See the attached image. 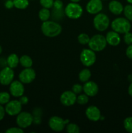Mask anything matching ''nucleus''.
I'll return each instance as SVG.
<instances>
[{"instance_id": "17", "label": "nucleus", "mask_w": 132, "mask_h": 133, "mask_svg": "<svg viewBox=\"0 0 132 133\" xmlns=\"http://www.w3.org/2000/svg\"><path fill=\"white\" fill-rule=\"evenodd\" d=\"M107 43L111 46H116L120 42V36L115 31H109L106 36Z\"/></svg>"}, {"instance_id": "6", "label": "nucleus", "mask_w": 132, "mask_h": 133, "mask_svg": "<svg viewBox=\"0 0 132 133\" xmlns=\"http://www.w3.org/2000/svg\"><path fill=\"white\" fill-rule=\"evenodd\" d=\"M80 59L84 66L89 67L94 64L97 57L94 51L91 49H84L80 53Z\"/></svg>"}, {"instance_id": "37", "label": "nucleus", "mask_w": 132, "mask_h": 133, "mask_svg": "<svg viewBox=\"0 0 132 133\" xmlns=\"http://www.w3.org/2000/svg\"><path fill=\"white\" fill-rule=\"evenodd\" d=\"M19 102L21 103L22 105H27L28 102V99L27 96H24L23 95L22 96H21L20 98H19Z\"/></svg>"}, {"instance_id": "14", "label": "nucleus", "mask_w": 132, "mask_h": 133, "mask_svg": "<svg viewBox=\"0 0 132 133\" xmlns=\"http://www.w3.org/2000/svg\"><path fill=\"white\" fill-rule=\"evenodd\" d=\"M103 8L102 0H90L87 3L86 10L91 14H97L99 13Z\"/></svg>"}, {"instance_id": "15", "label": "nucleus", "mask_w": 132, "mask_h": 133, "mask_svg": "<svg viewBox=\"0 0 132 133\" xmlns=\"http://www.w3.org/2000/svg\"><path fill=\"white\" fill-rule=\"evenodd\" d=\"M83 91L89 97L95 96L98 92V87L94 81H87L83 86Z\"/></svg>"}, {"instance_id": "18", "label": "nucleus", "mask_w": 132, "mask_h": 133, "mask_svg": "<svg viewBox=\"0 0 132 133\" xmlns=\"http://www.w3.org/2000/svg\"><path fill=\"white\" fill-rule=\"evenodd\" d=\"M109 10L111 13L115 15H119L124 10V7L122 3L116 0H113L109 3Z\"/></svg>"}, {"instance_id": "5", "label": "nucleus", "mask_w": 132, "mask_h": 133, "mask_svg": "<svg viewBox=\"0 0 132 133\" xmlns=\"http://www.w3.org/2000/svg\"><path fill=\"white\" fill-rule=\"evenodd\" d=\"M93 25L97 31H104L109 25V19L108 16L103 13H98L93 19Z\"/></svg>"}, {"instance_id": "23", "label": "nucleus", "mask_w": 132, "mask_h": 133, "mask_svg": "<svg viewBox=\"0 0 132 133\" xmlns=\"http://www.w3.org/2000/svg\"><path fill=\"white\" fill-rule=\"evenodd\" d=\"M28 1L29 0H13L14 6L16 9H21V10L27 9L29 5Z\"/></svg>"}, {"instance_id": "32", "label": "nucleus", "mask_w": 132, "mask_h": 133, "mask_svg": "<svg viewBox=\"0 0 132 133\" xmlns=\"http://www.w3.org/2000/svg\"><path fill=\"white\" fill-rule=\"evenodd\" d=\"M124 40L127 45L132 44V33L129 32V31L125 33L124 36Z\"/></svg>"}, {"instance_id": "35", "label": "nucleus", "mask_w": 132, "mask_h": 133, "mask_svg": "<svg viewBox=\"0 0 132 133\" xmlns=\"http://www.w3.org/2000/svg\"><path fill=\"white\" fill-rule=\"evenodd\" d=\"M126 54L128 58L132 59V44L129 45V46L127 48L126 51Z\"/></svg>"}, {"instance_id": "41", "label": "nucleus", "mask_w": 132, "mask_h": 133, "mask_svg": "<svg viewBox=\"0 0 132 133\" xmlns=\"http://www.w3.org/2000/svg\"><path fill=\"white\" fill-rule=\"evenodd\" d=\"M2 51H3L2 48H1V45H0V55H1V53H2Z\"/></svg>"}, {"instance_id": "10", "label": "nucleus", "mask_w": 132, "mask_h": 133, "mask_svg": "<svg viewBox=\"0 0 132 133\" xmlns=\"http://www.w3.org/2000/svg\"><path fill=\"white\" fill-rule=\"evenodd\" d=\"M5 109L6 114L11 116H14L21 112L22 105L18 100H12L6 104Z\"/></svg>"}, {"instance_id": "34", "label": "nucleus", "mask_w": 132, "mask_h": 133, "mask_svg": "<svg viewBox=\"0 0 132 133\" xmlns=\"http://www.w3.org/2000/svg\"><path fill=\"white\" fill-rule=\"evenodd\" d=\"M23 129L20 128V127H10V128L8 129L5 132L6 133H23Z\"/></svg>"}, {"instance_id": "1", "label": "nucleus", "mask_w": 132, "mask_h": 133, "mask_svg": "<svg viewBox=\"0 0 132 133\" xmlns=\"http://www.w3.org/2000/svg\"><path fill=\"white\" fill-rule=\"evenodd\" d=\"M41 29L45 36L53 38L58 36L62 32V27L57 22L47 20L43 22Z\"/></svg>"}, {"instance_id": "29", "label": "nucleus", "mask_w": 132, "mask_h": 133, "mask_svg": "<svg viewBox=\"0 0 132 133\" xmlns=\"http://www.w3.org/2000/svg\"><path fill=\"white\" fill-rule=\"evenodd\" d=\"M88 101H89V96H87L85 94H80L76 98V102L82 105H85V104L87 103Z\"/></svg>"}, {"instance_id": "25", "label": "nucleus", "mask_w": 132, "mask_h": 133, "mask_svg": "<svg viewBox=\"0 0 132 133\" xmlns=\"http://www.w3.org/2000/svg\"><path fill=\"white\" fill-rule=\"evenodd\" d=\"M10 96L8 92H0V104L5 105L10 101Z\"/></svg>"}, {"instance_id": "28", "label": "nucleus", "mask_w": 132, "mask_h": 133, "mask_svg": "<svg viewBox=\"0 0 132 133\" xmlns=\"http://www.w3.org/2000/svg\"><path fill=\"white\" fill-rule=\"evenodd\" d=\"M124 13L126 18L129 21H132V5H127L124 7Z\"/></svg>"}, {"instance_id": "20", "label": "nucleus", "mask_w": 132, "mask_h": 133, "mask_svg": "<svg viewBox=\"0 0 132 133\" xmlns=\"http://www.w3.org/2000/svg\"><path fill=\"white\" fill-rule=\"evenodd\" d=\"M19 63L23 67L26 68H31L33 62H32V58L29 56L24 55H22L19 58Z\"/></svg>"}, {"instance_id": "31", "label": "nucleus", "mask_w": 132, "mask_h": 133, "mask_svg": "<svg viewBox=\"0 0 132 133\" xmlns=\"http://www.w3.org/2000/svg\"><path fill=\"white\" fill-rule=\"evenodd\" d=\"M63 3L61 0H55V1H54L53 7H54V9L57 11L62 10L63 9Z\"/></svg>"}, {"instance_id": "42", "label": "nucleus", "mask_w": 132, "mask_h": 133, "mask_svg": "<svg viewBox=\"0 0 132 133\" xmlns=\"http://www.w3.org/2000/svg\"><path fill=\"white\" fill-rule=\"evenodd\" d=\"M126 1H128V2L129 3H131V4L132 3V0H126Z\"/></svg>"}, {"instance_id": "40", "label": "nucleus", "mask_w": 132, "mask_h": 133, "mask_svg": "<svg viewBox=\"0 0 132 133\" xmlns=\"http://www.w3.org/2000/svg\"><path fill=\"white\" fill-rule=\"evenodd\" d=\"M71 2H74V3H78L80 0H70Z\"/></svg>"}, {"instance_id": "26", "label": "nucleus", "mask_w": 132, "mask_h": 133, "mask_svg": "<svg viewBox=\"0 0 132 133\" xmlns=\"http://www.w3.org/2000/svg\"><path fill=\"white\" fill-rule=\"evenodd\" d=\"M90 38L87 34L85 33H81L78 36V41L82 45H85L89 43Z\"/></svg>"}, {"instance_id": "16", "label": "nucleus", "mask_w": 132, "mask_h": 133, "mask_svg": "<svg viewBox=\"0 0 132 133\" xmlns=\"http://www.w3.org/2000/svg\"><path fill=\"white\" fill-rule=\"evenodd\" d=\"M85 115L89 120L93 122H97L101 118V114L99 109L94 105L87 107L85 110Z\"/></svg>"}, {"instance_id": "7", "label": "nucleus", "mask_w": 132, "mask_h": 133, "mask_svg": "<svg viewBox=\"0 0 132 133\" xmlns=\"http://www.w3.org/2000/svg\"><path fill=\"white\" fill-rule=\"evenodd\" d=\"M33 121V116L28 112H21L16 118L17 125L21 129H25L31 126Z\"/></svg>"}, {"instance_id": "19", "label": "nucleus", "mask_w": 132, "mask_h": 133, "mask_svg": "<svg viewBox=\"0 0 132 133\" xmlns=\"http://www.w3.org/2000/svg\"><path fill=\"white\" fill-rule=\"evenodd\" d=\"M19 63V58L18 56L15 53L10 54L6 59V64L8 66L11 68H15L18 66Z\"/></svg>"}, {"instance_id": "9", "label": "nucleus", "mask_w": 132, "mask_h": 133, "mask_svg": "<svg viewBox=\"0 0 132 133\" xmlns=\"http://www.w3.org/2000/svg\"><path fill=\"white\" fill-rule=\"evenodd\" d=\"M14 72L12 68L9 67H5L0 71V83L2 85H9L14 80Z\"/></svg>"}, {"instance_id": "30", "label": "nucleus", "mask_w": 132, "mask_h": 133, "mask_svg": "<svg viewBox=\"0 0 132 133\" xmlns=\"http://www.w3.org/2000/svg\"><path fill=\"white\" fill-rule=\"evenodd\" d=\"M40 3L43 8L50 9L53 6L54 0H40Z\"/></svg>"}, {"instance_id": "13", "label": "nucleus", "mask_w": 132, "mask_h": 133, "mask_svg": "<svg viewBox=\"0 0 132 133\" xmlns=\"http://www.w3.org/2000/svg\"><path fill=\"white\" fill-rule=\"evenodd\" d=\"M10 94L15 97H20L24 94L25 88L20 81H13L9 87Z\"/></svg>"}, {"instance_id": "24", "label": "nucleus", "mask_w": 132, "mask_h": 133, "mask_svg": "<svg viewBox=\"0 0 132 133\" xmlns=\"http://www.w3.org/2000/svg\"><path fill=\"white\" fill-rule=\"evenodd\" d=\"M66 131L69 133H79L80 132V128L75 123H67L66 127Z\"/></svg>"}, {"instance_id": "38", "label": "nucleus", "mask_w": 132, "mask_h": 133, "mask_svg": "<svg viewBox=\"0 0 132 133\" xmlns=\"http://www.w3.org/2000/svg\"><path fill=\"white\" fill-rule=\"evenodd\" d=\"M5 113H6V112H5V108L2 106V105L0 104V121L3 119L4 117H5Z\"/></svg>"}, {"instance_id": "2", "label": "nucleus", "mask_w": 132, "mask_h": 133, "mask_svg": "<svg viewBox=\"0 0 132 133\" xmlns=\"http://www.w3.org/2000/svg\"><path fill=\"white\" fill-rule=\"evenodd\" d=\"M111 28L114 31L120 34H125L131 29V23L127 18H118L111 22Z\"/></svg>"}, {"instance_id": "43", "label": "nucleus", "mask_w": 132, "mask_h": 133, "mask_svg": "<svg viewBox=\"0 0 132 133\" xmlns=\"http://www.w3.org/2000/svg\"><path fill=\"white\" fill-rule=\"evenodd\" d=\"M104 1H106V0H104Z\"/></svg>"}, {"instance_id": "36", "label": "nucleus", "mask_w": 132, "mask_h": 133, "mask_svg": "<svg viewBox=\"0 0 132 133\" xmlns=\"http://www.w3.org/2000/svg\"><path fill=\"white\" fill-rule=\"evenodd\" d=\"M5 7L8 9H12V8L14 6V1H13V0H7V1L5 2Z\"/></svg>"}, {"instance_id": "22", "label": "nucleus", "mask_w": 132, "mask_h": 133, "mask_svg": "<svg viewBox=\"0 0 132 133\" xmlns=\"http://www.w3.org/2000/svg\"><path fill=\"white\" fill-rule=\"evenodd\" d=\"M38 16L40 20L42 22H45V21L49 20L50 16V12L49 9H46V8H43L41 10L39 11L38 12Z\"/></svg>"}, {"instance_id": "11", "label": "nucleus", "mask_w": 132, "mask_h": 133, "mask_svg": "<svg viewBox=\"0 0 132 133\" xmlns=\"http://www.w3.org/2000/svg\"><path fill=\"white\" fill-rule=\"evenodd\" d=\"M36 75V72L33 69L31 68H26L19 74V79L22 83L29 84L34 81Z\"/></svg>"}, {"instance_id": "4", "label": "nucleus", "mask_w": 132, "mask_h": 133, "mask_svg": "<svg viewBox=\"0 0 132 133\" xmlns=\"http://www.w3.org/2000/svg\"><path fill=\"white\" fill-rule=\"evenodd\" d=\"M82 7L78 3H70L65 9V14L70 19H78L82 15Z\"/></svg>"}, {"instance_id": "21", "label": "nucleus", "mask_w": 132, "mask_h": 133, "mask_svg": "<svg viewBox=\"0 0 132 133\" xmlns=\"http://www.w3.org/2000/svg\"><path fill=\"white\" fill-rule=\"evenodd\" d=\"M91 76V73L90 70L87 68L84 69L79 73V80L82 83H85L89 80Z\"/></svg>"}, {"instance_id": "33", "label": "nucleus", "mask_w": 132, "mask_h": 133, "mask_svg": "<svg viewBox=\"0 0 132 133\" xmlns=\"http://www.w3.org/2000/svg\"><path fill=\"white\" fill-rule=\"evenodd\" d=\"M83 90V87L80 84H75L72 86V91L76 94H79Z\"/></svg>"}, {"instance_id": "3", "label": "nucleus", "mask_w": 132, "mask_h": 133, "mask_svg": "<svg viewBox=\"0 0 132 133\" xmlns=\"http://www.w3.org/2000/svg\"><path fill=\"white\" fill-rule=\"evenodd\" d=\"M107 44L105 36L102 35H95L91 38L88 45L89 48L94 52H99L106 48Z\"/></svg>"}, {"instance_id": "39", "label": "nucleus", "mask_w": 132, "mask_h": 133, "mask_svg": "<svg viewBox=\"0 0 132 133\" xmlns=\"http://www.w3.org/2000/svg\"><path fill=\"white\" fill-rule=\"evenodd\" d=\"M128 93L132 97V82L131 83V84H129V88H128Z\"/></svg>"}, {"instance_id": "27", "label": "nucleus", "mask_w": 132, "mask_h": 133, "mask_svg": "<svg viewBox=\"0 0 132 133\" xmlns=\"http://www.w3.org/2000/svg\"><path fill=\"white\" fill-rule=\"evenodd\" d=\"M124 127L126 131L132 133V117H128L124 119Z\"/></svg>"}, {"instance_id": "8", "label": "nucleus", "mask_w": 132, "mask_h": 133, "mask_svg": "<svg viewBox=\"0 0 132 133\" xmlns=\"http://www.w3.org/2000/svg\"><path fill=\"white\" fill-rule=\"evenodd\" d=\"M69 123V119H63L60 117H51L49 120V126L53 131L56 132H60L64 129L66 124Z\"/></svg>"}, {"instance_id": "12", "label": "nucleus", "mask_w": 132, "mask_h": 133, "mask_svg": "<svg viewBox=\"0 0 132 133\" xmlns=\"http://www.w3.org/2000/svg\"><path fill=\"white\" fill-rule=\"evenodd\" d=\"M76 94L72 91H65L60 96V102L65 107L73 105L76 102Z\"/></svg>"}]
</instances>
